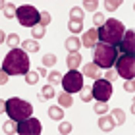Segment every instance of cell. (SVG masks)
I'll use <instances>...</instances> for the list:
<instances>
[{
	"instance_id": "7a4b0ae2",
	"label": "cell",
	"mask_w": 135,
	"mask_h": 135,
	"mask_svg": "<svg viewBox=\"0 0 135 135\" xmlns=\"http://www.w3.org/2000/svg\"><path fill=\"white\" fill-rule=\"evenodd\" d=\"M125 30V27L120 21L110 18L98 28L99 40L112 46L118 47L122 40Z\"/></svg>"
},
{
	"instance_id": "9c48e42d",
	"label": "cell",
	"mask_w": 135,
	"mask_h": 135,
	"mask_svg": "<svg viewBox=\"0 0 135 135\" xmlns=\"http://www.w3.org/2000/svg\"><path fill=\"white\" fill-rule=\"evenodd\" d=\"M112 93V85L107 80L99 79L94 82L92 94L96 100L103 102H107L110 99Z\"/></svg>"
},
{
	"instance_id": "277c9868",
	"label": "cell",
	"mask_w": 135,
	"mask_h": 135,
	"mask_svg": "<svg viewBox=\"0 0 135 135\" xmlns=\"http://www.w3.org/2000/svg\"><path fill=\"white\" fill-rule=\"evenodd\" d=\"M5 109L7 115L15 122L28 119L33 112L30 103L17 97L8 99L5 103Z\"/></svg>"
},
{
	"instance_id": "52a82bcc",
	"label": "cell",
	"mask_w": 135,
	"mask_h": 135,
	"mask_svg": "<svg viewBox=\"0 0 135 135\" xmlns=\"http://www.w3.org/2000/svg\"><path fill=\"white\" fill-rule=\"evenodd\" d=\"M83 75L76 70H70L62 78V87L66 92L69 94L78 92L83 88Z\"/></svg>"
},
{
	"instance_id": "6da1fadb",
	"label": "cell",
	"mask_w": 135,
	"mask_h": 135,
	"mask_svg": "<svg viewBox=\"0 0 135 135\" xmlns=\"http://www.w3.org/2000/svg\"><path fill=\"white\" fill-rule=\"evenodd\" d=\"M30 67L27 54L20 48H15L6 56L2 69L9 76L24 75L28 73Z\"/></svg>"
},
{
	"instance_id": "3957f363",
	"label": "cell",
	"mask_w": 135,
	"mask_h": 135,
	"mask_svg": "<svg viewBox=\"0 0 135 135\" xmlns=\"http://www.w3.org/2000/svg\"><path fill=\"white\" fill-rule=\"evenodd\" d=\"M94 63L103 69L113 66L118 55L116 47L97 42L94 45L92 51Z\"/></svg>"
},
{
	"instance_id": "8992f818",
	"label": "cell",
	"mask_w": 135,
	"mask_h": 135,
	"mask_svg": "<svg viewBox=\"0 0 135 135\" xmlns=\"http://www.w3.org/2000/svg\"><path fill=\"white\" fill-rule=\"evenodd\" d=\"M135 55L124 54L117 60L115 68L120 76L131 80L135 77Z\"/></svg>"
},
{
	"instance_id": "30bf717a",
	"label": "cell",
	"mask_w": 135,
	"mask_h": 135,
	"mask_svg": "<svg viewBox=\"0 0 135 135\" xmlns=\"http://www.w3.org/2000/svg\"><path fill=\"white\" fill-rule=\"evenodd\" d=\"M118 47L121 52L135 55V33L132 30H128Z\"/></svg>"
},
{
	"instance_id": "ba28073f",
	"label": "cell",
	"mask_w": 135,
	"mask_h": 135,
	"mask_svg": "<svg viewBox=\"0 0 135 135\" xmlns=\"http://www.w3.org/2000/svg\"><path fill=\"white\" fill-rule=\"evenodd\" d=\"M42 127L39 120L31 117L19 122L17 125V132L21 135H39Z\"/></svg>"
},
{
	"instance_id": "5b68a950",
	"label": "cell",
	"mask_w": 135,
	"mask_h": 135,
	"mask_svg": "<svg viewBox=\"0 0 135 135\" xmlns=\"http://www.w3.org/2000/svg\"><path fill=\"white\" fill-rule=\"evenodd\" d=\"M16 16L21 25L32 27L41 20V16L36 8L26 4L21 6L16 10Z\"/></svg>"
}]
</instances>
